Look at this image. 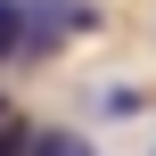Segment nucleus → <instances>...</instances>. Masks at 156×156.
<instances>
[{
    "instance_id": "f257e3e1",
    "label": "nucleus",
    "mask_w": 156,
    "mask_h": 156,
    "mask_svg": "<svg viewBox=\"0 0 156 156\" xmlns=\"http://www.w3.org/2000/svg\"><path fill=\"white\" fill-rule=\"evenodd\" d=\"M90 25H99L90 0H41V8L25 16V49H58V41H74V33H90Z\"/></svg>"
},
{
    "instance_id": "f03ea898",
    "label": "nucleus",
    "mask_w": 156,
    "mask_h": 156,
    "mask_svg": "<svg viewBox=\"0 0 156 156\" xmlns=\"http://www.w3.org/2000/svg\"><path fill=\"white\" fill-rule=\"evenodd\" d=\"M25 49V0H0V58Z\"/></svg>"
},
{
    "instance_id": "7ed1b4c3",
    "label": "nucleus",
    "mask_w": 156,
    "mask_h": 156,
    "mask_svg": "<svg viewBox=\"0 0 156 156\" xmlns=\"http://www.w3.org/2000/svg\"><path fill=\"white\" fill-rule=\"evenodd\" d=\"M25 156H90V140H74V132H33Z\"/></svg>"
},
{
    "instance_id": "20e7f679",
    "label": "nucleus",
    "mask_w": 156,
    "mask_h": 156,
    "mask_svg": "<svg viewBox=\"0 0 156 156\" xmlns=\"http://www.w3.org/2000/svg\"><path fill=\"white\" fill-rule=\"evenodd\" d=\"M0 123H8V107H0Z\"/></svg>"
}]
</instances>
